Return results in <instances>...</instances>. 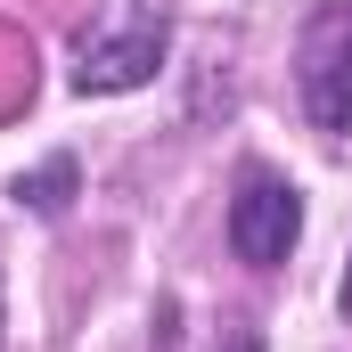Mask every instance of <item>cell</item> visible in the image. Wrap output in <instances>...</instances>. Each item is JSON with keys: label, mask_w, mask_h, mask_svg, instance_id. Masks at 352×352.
I'll return each mask as SVG.
<instances>
[{"label": "cell", "mask_w": 352, "mask_h": 352, "mask_svg": "<svg viewBox=\"0 0 352 352\" xmlns=\"http://www.w3.org/2000/svg\"><path fill=\"white\" fill-rule=\"evenodd\" d=\"M156 66H164V16H156V8H115L98 33H82L74 90H82V98H115V90L156 82Z\"/></svg>", "instance_id": "1"}, {"label": "cell", "mask_w": 352, "mask_h": 352, "mask_svg": "<svg viewBox=\"0 0 352 352\" xmlns=\"http://www.w3.org/2000/svg\"><path fill=\"white\" fill-rule=\"evenodd\" d=\"M295 238H303V197H295V180L246 173L238 197H230V246H238V263L278 270L287 254H295Z\"/></svg>", "instance_id": "2"}, {"label": "cell", "mask_w": 352, "mask_h": 352, "mask_svg": "<svg viewBox=\"0 0 352 352\" xmlns=\"http://www.w3.org/2000/svg\"><path fill=\"white\" fill-rule=\"evenodd\" d=\"M303 107L320 131H352V0H328L303 25Z\"/></svg>", "instance_id": "3"}, {"label": "cell", "mask_w": 352, "mask_h": 352, "mask_svg": "<svg viewBox=\"0 0 352 352\" xmlns=\"http://www.w3.org/2000/svg\"><path fill=\"white\" fill-rule=\"evenodd\" d=\"M16 205L25 213H66L74 205V156H50V164L16 173Z\"/></svg>", "instance_id": "4"}, {"label": "cell", "mask_w": 352, "mask_h": 352, "mask_svg": "<svg viewBox=\"0 0 352 352\" xmlns=\"http://www.w3.org/2000/svg\"><path fill=\"white\" fill-rule=\"evenodd\" d=\"M213 352H263V336H254V328H230V336H221Z\"/></svg>", "instance_id": "5"}, {"label": "cell", "mask_w": 352, "mask_h": 352, "mask_svg": "<svg viewBox=\"0 0 352 352\" xmlns=\"http://www.w3.org/2000/svg\"><path fill=\"white\" fill-rule=\"evenodd\" d=\"M336 311L352 320V263H344V287H336Z\"/></svg>", "instance_id": "6"}]
</instances>
